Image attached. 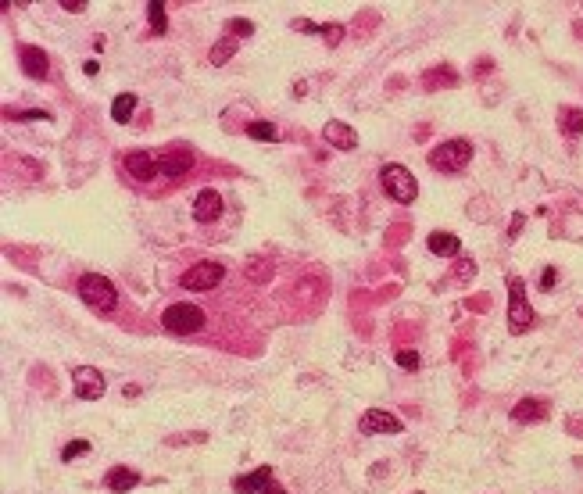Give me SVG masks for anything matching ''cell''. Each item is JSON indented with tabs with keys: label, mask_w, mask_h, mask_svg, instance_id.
<instances>
[{
	"label": "cell",
	"mask_w": 583,
	"mask_h": 494,
	"mask_svg": "<svg viewBox=\"0 0 583 494\" xmlns=\"http://www.w3.org/2000/svg\"><path fill=\"white\" fill-rule=\"evenodd\" d=\"M472 269H476V265H472L469 258H462V262H458V279H469V276H472Z\"/></svg>",
	"instance_id": "30"
},
{
	"label": "cell",
	"mask_w": 583,
	"mask_h": 494,
	"mask_svg": "<svg viewBox=\"0 0 583 494\" xmlns=\"http://www.w3.org/2000/svg\"><path fill=\"white\" fill-rule=\"evenodd\" d=\"M226 276V265L219 262H197V265H190V272H182V290H212L219 286Z\"/></svg>",
	"instance_id": "7"
},
{
	"label": "cell",
	"mask_w": 583,
	"mask_h": 494,
	"mask_svg": "<svg viewBox=\"0 0 583 494\" xmlns=\"http://www.w3.org/2000/svg\"><path fill=\"white\" fill-rule=\"evenodd\" d=\"M555 279H558V272H555V269H544V279H540V286H544V290H551V286H555Z\"/></svg>",
	"instance_id": "32"
},
{
	"label": "cell",
	"mask_w": 583,
	"mask_h": 494,
	"mask_svg": "<svg viewBox=\"0 0 583 494\" xmlns=\"http://www.w3.org/2000/svg\"><path fill=\"white\" fill-rule=\"evenodd\" d=\"M219 215H222V193L212 190V186H205L197 197H193V219H197L201 226H208V222H215Z\"/></svg>",
	"instance_id": "8"
},
{
	"label": "cell",
	"mask_w": 583,
	"mask_h": 494,
	"mask_svg": "<svg viewBox=\"0 0 583 494\" xmlns=\"http://www.w3.org/2000/svg\"><path fill=\"white\" fill-rule=\"evenodd\" d=\"M401 430H405V423L383 409H369L361 416V434H401Z\"/></svg>",
	"instance_id": "10"
},
{
	"label": "cell",
	"mask_w": 583,
	"mask_h": 494,
	"mask_svg": "<svg viewBox=\"0 0 583 494\" xmlns=\"http://www.w3.org/2000/svg\"><path fill=\"white\" fill-rule=\"evenodd\" d=\"M440 82H447V86H454L458 82V75L454 72H447V68H440V72H433V75H426V86L433 90V86H440Z\"/></svg>",
	"instance_id": "24"
},
{
	"label": "cell",
	"mask_w": 583,
	"mask_h": 494,
	"mask_svg": "<svg viewBox=\"0 0 583 494\" xmlns=\"http://www.w3.org/2000/svg\"><path fill=\"white\" fill-rule=\"evenodd\" d=\"M268 494H283V490H268Z\"/></svg>",
	"instance_id": "34"
},
{
	"label": "cell",
	"mask_w": 583,
	"mask_h": 494,
	"mask_svg": "<svg viewBox=\"0 0 583 494\" xmlns=\"http://www.w3.org/2000/svg\"><path fill=\"white\" fill-rule=\"evenodd\" d=\"M147 22H151V33H154V36H161V33L168 29V15H165V4H161V0H151V4H147Z\"/></svg>",
	"instance_id": "20"
},
{
	"label": "cell",
	"mask_w": 583,
	"mask_h": 494,
	"mask_svg": "<svg viewBox=\"0 0 583 494\" xmlns=\"http://www.w3.org/2000/svg\"><path fill=\"white\" fill-rule=\"evenodd\" d=\"M233 50H236V36H229L222 47H215V50H212V65H226V61L233 58Z\"/></svg>",
	"instance_id": "22"
},
{
	"label": "cell",
	"mask_w": 583,
	"mask_h": 494,
	"mask_svg": "<svg viewBox=\"0 0 583 494\" xmlns=\"http://www.w3.org/2000/svg\"><path fill=\"white\" fill-rule=\"evenodd\" d=\"M18 119H26V122H47V112H18Z\"/></svg>",
	"instance_id": "29"
},
{
	"label": "cell",
	"mask_w": 583,
	"mask_h": 494,
	"mask_svg": "<svg viewBox=\"0 0 583 494\" xmlns=\"http://www.w3.org/2000/svg\"><path fill=\"white\" fill-rule=\"evenodd\" d=\"M61 8L72 11V15H79V11H86V0H61Z\"/></svg>",
	"instance_id": "28"
},
{
	"label": "cell",
	"mask_w": 583,
	"mask_h": 494,
	"mask_svg": "<svg viewBox=\"0 0 583 494\" xmlns=\"http://www.w3.org/2000/svg\"><path fill=\"white\" fill-rule=\"evenodd\" d=\"M104 483H108V490H111V494H129V490L140 483V476H136V469H133V466H111V469H108V476H104Z\"/></svg>",
	"instance_id": "14"
},
{
	"label": "cell",
	"mask_w": 583,
	"mask_h": 494,
	"mask_svg": "<svg viewBox=\"0 0 583 494\" xmlns=\"http://www.w3.org/2000/svg\"><path fill=\"white\" fill-rule=\"evenodd\" d=\"M319 33H322V40H326L329 47H337V43L344 40V26H319Z\"/></svg>",
	"instance_id": "25"
},
{
	"label": "cell",
	"mask_w": 583,
	"mask_h": 494,
	"mask_svg": "<svg viewBox=\"0 0 583 494\" xmlns=\"http://www.w3.org/2000/svg\"><path fill=\"white\" fill-rule=\"evenodd\" d=\"M86 451H89V441H72V444L61 448V458L72 462V458H79V455H86Z\"/></svg>",
	"instance_id": "23"
},
{
	"label": "cell",
	"mask_w": 583,
	"mask_h": 494,
	"mask_svg": "<svg viewBox=\"0 0 583 494\" xmlns=\"http://www.w3.org/2000/svg\"><path fill=\"white\" fill-rule=\"evenodd\" d=\"M97 68H101L97 61H86V65H82V72H86V75H97Z\"/></svg>",
	"instance_id": "33"
},
{
	"label": "cell",
	"mask_w": 583,
	"mask_h": 494,
	"mask_svg": "<svg viewBox=\"0 0 583 494\" xmlns=\"http://www.w3.org/2000/svg\"><path fill=\"white\" fill-rule=\"evenodd\" d=\"M379 183H383L386 193H391V201H398V205H412L415 197H419L415 176H412L405 165H398V161H391V165L379 168Z\"/></svg>",
	"instance_id": "2"
},
{
	"label": "cell",
	"mask_w": 583,
	"mask_h": 494,
	"mask_svg": "<svg viewBox=\"0 0 583 494\" xmlns=\"http://www.w3.org/2000/svg\"><path fill=\"white\" fill-rule=\"evenodd\" d=\"M322 140L326 144H333L337 151H354L358 147V133L347 126V122H326V129H322Z\"/></svg>",
	"instance_id": "13"
},
{
	"label": "cell",
	"mask_w": 583,
	"mask_h": 494,
	"mask_svg": "<svg viewBox=\"0 0 583 494\" xmlns=\"http://www.w3.org/2000/svg\"><path fill=\"white\" fill-rule=\"evenodd\" d=\"M190 165H193V154L186 151V147H172V151H165L161 154V176H182V172H190Z\"/></svg>",
	"instance_id": "15"
},
{
	"label": "cell",
	"mask_w": 583,
	"mask_h": 494,
	"mask_svg": "<svg viewBox=\"0 0 583 494\" xmlns=\"http://www.w3.org/2000/svg\"><path fill=\"white\" fill-rule=\"evenodd\" d=\"M72 390H75V398H82V402H97V398H104L108 380H104L101 369H93V365H75L72 369Z\"/></svg>",
	"instance_id": "6"
},
{
	"label": "cell",
	"mask_w": 583,
	"mask_h": 494,
	"mask_svg": "<svg viewBox=\"0 0 583 494\" xmlns=\"http://www.w3.org/2000/svg\"><path fill=\"white\" fill-rule=\"evenodd\" d=\"M161 326L175 337H190V333H201L205 330V312L190 301H175L161 312Z\"/></svg>",
	"instance_id": "4"
},
{
	"label": "cell",
	"mask_w": 583,
	"mask_h": 494,
	"mask_svg": "<svg viewBox=\"0 0 583 494\" xmlns=\"http://www.w3.org/2000/svg\"><path fill=\"white\" fill-rule=\"evenodd\" d=\"M558 126L565 136H579L583 133V112L579 108H562L558 112Z\"/></svg>",
	"instance_id": "18"
},
{
	"label": "cell",
	"mask_w": 583,
	"mask_h": 494,
	"mask_svg": "<svg viewBox=\"0 0 583 494\" xmlns=\"http://www.w3.org/2000/svg\"><path fill=\"white\" fill-rule=\"evenodd\" d=\"M229 33H244V36H251V33H254V26H251V22H244V18H229Z\"/></svg>",
	"instance_id": "27"
},
{
	"label": "cell",
	"mask_w": 583,
	"mask_h": 494,
	"mask_svg": "<svg viewBox=\"0 0 583 494\" xmlns=\"http://www.w3.org/2000/svg\"><path fill=\"white\" fill-rule=\"evenodd\" d=\"M398 365L401 369H419V351H398Z\"/></svg>",
	"instance_id": "26"
},
{
	"label": "cell",
	"mask_w": 583,
	"mask_h": 494,
	"mask_svg": "<svg viewBox=\"0 0 583 494\" xmlns=\"http://www.w3.org/2000/svg\"><path fill=\"white\" fill-rule=\"evenodd\" d=\"M472 161V144L469 140H444L430 151V165L437 172H462Z\"/></svg>",
	"instance_id": "5"
},
{
	"label": "cell",
	"mask_w": 583,
	"mask_h": 494,
	"mask_svg": "<svg viewBox=\"0 0 583 494\" xmlns=\"http://www.w3.org/2000/svg\"><path fill=\"white\" fill-rule=\"evenodd\" d=\"M126 168L133 172V179H154V176H161V158L154 151H129Z\"/></svg>",
	"instance_id": "9"
},
{
	"label": "cell",
	"mask_w": 583,
	"mask_h": 494,
	"mask_svg": "<svg viewBox=\"0 0 583 494\" xmlns=\"http://www.w3.org/2000/svg\"><path fill=\"white\" fill-rule=\"evenodd\" d=\"M523 226H526V219H523V215H516V219H512V230H508V240H516Z\"/></svg>",
	"instance_id": "31"
},
{
	"label": "cell",
	"mask_w": 583,
	"mask_h": 494,
	"mask_svg": "<svg viewBox=\"0 0 583 494\" xmlns=\"http://www.w3.org/2000/svg\"><path fill=\"white\" fill-rule=\"evenodd\" d=\"M268 483H272V466H258L254 473L236 476L233 480V490L236 494H268Z\"/></svg>",
	"instance_id": "12"
},
{
	"label": "cell",
	"mask_w": 583,
	"mask_h": 494,
	"mask_svg": "<svg viewBox=\"0 0 583 494\" xmlns=\"http://www.w3.org/2000/svg\"><path fill=\"white\" fill-rule=\"evenodd\" d=\"M247 136H254V140H276L279 133H276V122L258 119V122H251V126H247Z\"/></svg>",
	"instance_id": "21"
},
{
	"label": "cell",
	"mask_w": 583,
	"mask_h": 494,
	"mask_svg": "<svg viewBox=\"0 0 583 494\" xmlns=\"http://www.w3.org/2000/svg\"><path fill=\"white\" fill-rule=\"evenodd\" d=\"M512 419H516V423H540V419H547V402H540V398H523V402L512 409Z\"/></svg>",
	"instance_id": "16"
},
{
	"label": "cell",
	"mask_w": 583,
	"mask_h": 494,
	"mask_svg": "<svg viewBox=\"0 0 583 494\" xmlns=\"http://www.w3.org/2000/svg\"><path fill=\"white\" fill-rule=\"evenodd\" d=\"M18 61H22V72L29 79H47V72H50V58L40 47H29V43L18 47Z\"/></svg>",
	"instance_id": "11"
},
{
	"label": "cell",
	"mask_w": 583,
	"mask_h": 494,
	"mask_svg": "<svg viewBox=\"0 0 583 494\" xmlns=\"http://www.w3.org/2000/svg\"><path fill=\"white\" fill-rule=\"evenodd\" d=\"M79 298H82V305L93 308L97 316H108V312H115V305H119V290H115V283H111L108 276L86 272V276L79 279Z\"/></svg>",
	"instance_id": "1"
},
{
	"label": "cell",
	"mask_w": 583,
	"mask_h": 494,
	"mask_svg": "<svg viewBox=\"0 0 583 494\" xmlns=\"http://www.w3.org/2000/svg\"><path fill=\"white\" fill-rule=\"evenodd\" d=\"M426 244H430V251H433L437 258H454V254L462 251V240H458L454 233H444V230L430 233V237H426Z\"/></svg>",
	"instance_id": "17"
},
{
	"label": "cell",
	"mask_w": 583,
	"mask_h": 494,
	"mask_svg": "<svg viewBox=\"0 0 583 494\" xmlns=\"http://www.w3.org/2000/svg\"><path fill=\"white\" fill-rule=\"evenodd\" d=\"M133 112H136V97L133 93H119L115 101H111V119L115 122H129Z\"/></svg>",
	"instance_id": "19"
},
{
	"label": "cell",
	"mask_w": 583,
	"mask_h": 494,
	"mask_svg": "<svg viewBox=\"0 0 583 494\" xmlns=\"http://www.w3.org/2000/svg\"><path fill=\"white\" fill-rule=\"evenodd\" d=\"M533 323H537V312L526 301V283L519 276H508V330L519 337V333L533 330Z\"/></svg>",
	"instance_id": "3"
}]
</instances>
